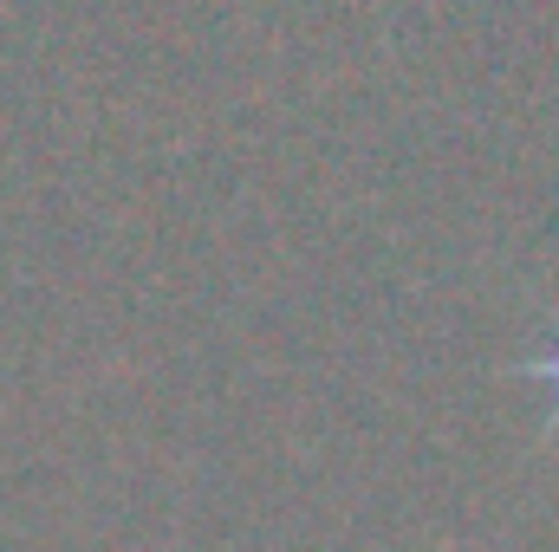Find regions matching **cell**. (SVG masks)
<instances>
[{
    "label": "cell",
    "mask_w": 559,
    "mask_h": 552,
    "mask_svg": "<svg viewBox=\"0 0 559 552\" xmlns=\"http://www.w3.org/2000/svg\"><path fill=\"white\" fill-rule=\"evenodd\" d=\"M521 377L547 384V397H554V416H559V325H554V345H547L540 358H527V364H521Z\"/></svg>",
    "instance_id": "1"
}]
</instances>
